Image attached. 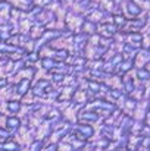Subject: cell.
<instances>
[{
    "instance_id": "obj_5",
    "label": "cell",
    "mask_w": 150,
    "mask_h": 151,
    "mask_svg": "<svg viewBox=\"0 0 150 151\" xmlns=\"http://www.w3.org/2000/svg\"><path fill=\"white\" fill-rule=\"evenodd\" d=\"M0 136H5V138H6V136H8V132L3 131V129H0Z\"/></svg>"
},
{
    "instance_id": "obj_4",
    "label": "cell",
    "mask_w": 150,
    "mask_h": 151,
    "mask_svg": "<svg viewBox=\"0 0 150 151\" xmlns=\"http://www.w3.org/2000/svg\"><path fill=\"white\" fill-rule=\"evenodd\" d=\"M27 85H28V81H22V84L19 85V94H24V92H25Z\"/></svg>"
},
{
    "instance_id": "obj_3",
    "label": "cell",
    "mask_w": 150,
    "mask_h": 151,
    "mask_svg": "<svg viewBox=\"0 0 150 151\" xmlns=\"http://www.w3.org/2000/svg\"><path fill=\"white\" fill-rule=\"evenodd\" d=\"M8 107H9V110H11V111H14V113H15V111H18V110H19V103H16V101H11V103L8 104Z\"/></svg>"
},
{
    "instance_id": "obj_1",
    "label": "cell",
    "mask_w": 150,
    "mask_h": 151,
    "mask_svg": "<svg viewBox=\"0 0 150 151\" xmlns=\"http://www.w3.org/2000/svg\"><path fill=\"white\" fill-rule=\"evenodd\" d=\"M6 123H8V126H9V128H12V129H15V128H18V126H19V120H18L16 117H9Z\"/></svg>"
},
{
    "instance_id": "obj_2",
    "label": "cell",
    "mask_w": 150,
    "mask_h": 151,
    "mask_svg": "<svg viewBox=\"0 0 150 151\" xmlns=\"http://www.w3.org/2000/svg\"><path fill=\"white\" fill-rule=\"evenodd\" d=\"M3 150H5V151H15V150H18V144H15V142H8V144L3 145Z\"/></svg>"
}]
</instances>
